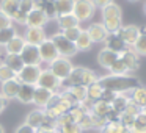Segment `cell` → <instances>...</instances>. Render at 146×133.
Listing matches in <instances>:
<instances>
[{
	"instance_id": "3",
	"label": "cell",
	"mask_w": 146,
	"mask_h": 133,
	"mask_svg": "<svg viewBox=\"0 0 146 133\" xmlns=\"http://www.w3.org/2000/svg\"><path fill=\"white\" fill-rule=\"evenodd\" d=\"M52 42H54V45L57 47L58 50V55L63 58H72L74 55L77 53V49H76V44L74 42H71L69 39H66L61 33H57V35L52 36Z\"/></svg>"
},
{
	"instance_id": "32",
	"label": "cell",
	"mask_w": 146,
	"mask_h": 133,
	"mask_svg": "<svg viewBox=\"0 0 146 133\" xmlns=\"http://www.w3.org/2000/svg\"><path fill=\"white\" fill-rule=\"evenodd\" d=\"M91 45H93V42H91V39H90L88 33H86V30H82L80 35H79V38H77V41H76L77 52L79 50H90Z\"/></svg>"
},
{
	"instance_id": "17",
	"label": "cell",
	"mask_w": 146,
	"mask_h": 133,
	"mask_svg": "<svg viewBox=\"0 0 146 133\" xmlns=\"http://www.w3.org/2000/svg\"><path fill=\"white\" fill-rule=\"evenodd\" d=\"M55 92L49 91V89H44V88H39L36 86L35 88V94H33V103L41 110V108H46L50 102V99L54 97Z\"/></svg>"
},
{
	"instance_id": "15",
	"label": "cell",
	"mask_w": 146,
	"mask_h": 133,
	"mask_svg": "<svg viewBox=\"0 0 146 133\" xmlns=\"http://www.w3.org/2000/svg\"><path fill=\"white\" fill-rule=\"evenodd\" d=\"M19 88H21V82L16 78L13 80H8V82L2 83V88H0V94L3 95L7 100H13V99L17 97V92H19Z\"/></svg>"
},
{
	"instance_id": "8",
	"label": "cell",
	"mask_w": 146,
	"mask_h": 133,
	"mask_svg": "<svg viewBox=\"0 0 146 133\" xmlns=\"http://www.w3.org/2000/svg\"><path fill=\"white\" fill-rule=\"evenodd\" d=\"M38 50H39V57H41V61H44V63H54L57 58H60V55H58V50L57 47L54 45V42H52V39H46L44 42H42L41 45H38Z\"/></svg>"
},
{
	"instance_id": "18",
	"label": "cell",
	"mask_w": 146,
	"mask_h": 133,
	"mask_svg": "<svg viewBox=\"0 0 146 133\" xmlns=\"http://www.w3.org/2000/svg\"><path fill=\"white\" fill-rule=\"evenodd\" d=\"M104 42H105V49H108V50L115 52V53H118V55H121L127 49V45L124 44L123 39H121L116 33H108L107 39H105Z\"/></svg>"
},
{
	"instance_id": "50",
	"label": "cell",
	"mask_w": 146,
	"mask_h": 133,
	"mask_svg": "<svg viewBox=\"0 0 146 133\" xmlns=\"http://www.w3.org/2000/svg\"><path fill=\"white\" fill-rule=\"evenodd\" d=\"M140 35H145L146 36V25H143V27H140Z\"/></svg>"
},
{
	"instance_id": "28",
	"label": "cell",
	"mask_w": 146,
	"mask_h": 133,
	"mask_svg": "<svg viewBox=\"0 0 146 133\" xmlns=\"http://www.w3.org/2000/svg\"><path fill=\"white\" fill-rule=\"evenodd\" d=\"M21 0H2L0 2V11H3L7 16H10L11 19L14 17V14L19 11Z\"/></svg>"
},
{
	"instance_id": "26",
	"label": "cell",
	"mask_w": 146,
	"mask_h": 133,
	"mask_svg": "<svg viewBox=\"0 0 146 133\" xmlns=\"http://www.w3.org/2000/svg\"><path fill=\"white\" fill-rule=\"evenodd\" d=\"M110 111H111V105L110 103H107V102H104V100H96V102H93L90 113L94 114V116H99V117H104L105 119Z\"/></svg>"
},
{
	"instance_id": "21",
	"label": "cell",
	"mask_w": 146,
	"mask_h": 133,
	"mask_svg": "<svg viewBox=\"0 0 146 133\" xmlns=\"http://www.w3.org/2000/svg\"><path fill=\"white\" fill-rule=\"evenodd\" d=\"M24 47H25V39L22 36L16 35L3 49H5V53H8V55H21Z\"/></svg>"
},
{
	"instance_id": "36",
	"label": "cell",
	"mask_w": 146,
	"mask_h": 133,
	"mask_svg": "<svg viewBox=\"0 0 146 133\" xmlns=\"http://www.w3.org/2000/svg\"><path fill=\"white\" fill-rule=\"evenodd\" d=\"M101 133H130L129 128H124L119 122H107Z\"/></svg>"
},
{
	"instance_id": "29",
	"label": "cell",
	"mask_w": 146,
	"mask_h": 133,
	"mask_svg": "<svg viewBox=\"0 0 146 133\" xmlns=\"http://www.w3.org/2000/svg\"><path fill=\"white\" fill-rule=\"evenodd\" d=\"M57 24L60 27L61 32L64 30H69V28H74V27H79V20L74 14H68V16H58L57 17Z\"/></svg>"
},
{
	"instance_id": "2",
	"label": "cell",
	"mask_w": 146,
	"mask_h": 133,
	"mask_svg": "<svg viewBox=\"0 0 146 133\" xmlns=\"http://www.w3.org/2000/svg\"><path fill=\"white\" fill-rule=\"evenodd\" d=\"M99 80V77L96 75L94 70L91 69H86V67H82V66H77V67H72L69 77L66 80V88L69 86H90L91 83H96Z\"/></svg>"
},
{
	"instance_id": "34",
	"label": "cell",
	"mask_w": 146,
	"mask_h": 133,
	"mask_svg": "<svg viewBox=\"0 0 146 133\" xmlns=\"http://www.w3.org/2000/svg\"><path fill=\"white\" fill-rule=\"evenodd\" d=\"M130 133H146V114L140 113L135 117V122L130 127Z\"/></svg>"
},
{
	"instance_id": "48",
	"label": "cell",
	"mask_w": 146,
	"mask_h": 133,
	"mask_svg": "<svg viewBox=\"0 0 146 133\" xmlns=\"http://www.w3.org/2000/svg\"><path fill=\"white\" fill-rule=\"evenodd\" d=\"M93 3H94V7L96 8H104V7H107V5H110V3H113V0H93Z\"/></svg>"
},
{
	"instance_id": "43",
	"label": "cell",
	"mask_w": 146,
	"mask_h": 133,
	"mask_svg": "<svg viewBox=\"0 0 146 133\" xmlns=\"http://www.w3.org/2000/svg\"><path fill=\"white\" fill-rule=\"evenodd\" d=\"M13 27V19L10 16L3 13V11H0V30H7V28H11Z\"/></svg>"
},
{
	"instance_id": "35",
	"label": "cell",
	"mask_w": 146,
	"mask_h": 133,
	"mask_svg": "<svg viewBox=\"0 0 146 133\" xmlns=\"http://www.w3.org/2000/svg\"><path fill=\"white\" fill-rule=\"evenodd\" d=\"M127 102H129V97H126V94H116L115 100L111 102V110L116 111V113H119V114H123Z\"/></svg>"
},
{
	"instance_id": "11",
	"label": "cell",
	"mask_w": 146,
	"mask_h": 133,
	"mask_svg": "<svg viewBox=\"0 0 146 133\" xmlns=\"http://www.w3.org/2000/svg\"><path fill=\"white\" fill-rule=\"evenodd\" d=\"M116 35L123 39V42L127 45V47H132V45L137 42L138 36H140V30H138L137 25H123Z\"/></svg>"
},
{
	"instance_id": "23",
	"label": "cell",
	"mask_w": 146,
	"mask_h": 133,
	"mask_svg": "<svg viewBox=\"0 0 146 133\" xmlns=\"http://www.w3.org/2000/svg\"><path fill=\"white\" fill-rule=\"evenodd\" d=\"M102 20H110V19H123V11H121V7L113 3L107 5V7L102 8Z\"/></svg>"
},
{
	"instance_id": "31",
	"label": "cell",
	"mask_w": 146,
	"mask_h": 133,
	"mask_svg": "<svg viewBox=\"0 0 146 133\" xmlns=\"http://www.w3.org/2000/svg\"><path fill=\"white\" fill-rule=\"evenodd\" d=\"M66 89L71 92V95L74 97V100H76L77 103H83V102L88 99V92H86L85 86H69V88H66Z\"/></svg>"
},
{
	"instance_id": "20",
	"label": "cell",
	"mask_w": 146,
	"mask_h": 133,
	"mask_svg": "<svg viewBox=\"0 0 146 133\" xmlns=\"http://www.w3.org/2000/svg\"><path fill=\"white\" fill-rule=\"evenodd\" d=\"M46 120V113H44V110H33V111H30L29 114H27V117H25V122L24 124H27V125H30L32 128H39V127L42 125V122Z\"/></svg>"
},
{
	"instance_id": "6",
	"label": "cell",
	"mask_w": 146,
	"mask_h": 133,
	"mask_svg": "<svg viewBox=\"0 0 146 133\" xmlns=\"http://www.w3.org/2000/svg\"><path fill=\"white\" fill-rule=\"evenodd\" d=\"M36 86L49 89V91H52V92H57L58 89L61 88V82L49 69H41V75H39V78H38Z\"/></svg>"
},
{
	"instance_id": "37",
	"label": "cell",
	"mask_w": 146,
	"mask_h": 133,
	"mask_svg": "<svg viewBox=\"0 0 146 133\" xmlns=\"http://www.w3.org/2000/svg\"><path fill=\"white\" fill-rule=\"evenodd\" d=\"M132 49L135 50V53L138 57H146V36L145 35H140L137 42L132 45Z\"/></svg>"
},
{
	"instance_id": "33",
	"label": "cell",
	"mask_w": 146,
	"mask_h": 133,
	"mask_svg": "<svg viewBox=\"0 0 146 133\" xmlns=\"http://www.w3.org/2000/svg\"><path fill=\"white\" fill-rule=\"evenodd\" d=\"M86 92H88V99L91 102H96L102 97V92H104V88L99 85V82L91 83L90 86H86Z\"/></svg>"
},
{
	"instance_id": "51",
	"label": "cell",
	"mask_w": 146,
	"mask_h": 133,
	"mask_svg": "<svg viewBox=\"0 0 146 133\" xmlns=\"http://www.w3.org/2000/svg\"><path fill=\"white\" fill-rule=\"evenodd\" d=\"M0 133H5V128H3L2 125H0Z\"/></svg>"
},
{
	"instance_id": "44",
	"label": "cell",
	"mask_w": 146,
	"mask_h": 133,
	"mask_svg": "<svg viewBox=\"0 0 146 133\" xmlns=\"http://www.w3.org/2000/svg\"><path fill=\"white\" fill-rule=\"evenodd\" d=\"M77 125H79L80 128H82V132H83V130H90V128H93V124H91V114L86 113L85 116H83L82 119H80L79 122H77Z\"/></svg>"
},
{
	"instance_id": "52",
	"label": "cell",
	"mask_w": 146,
	"mask_h": 133,
	"mask_svg": "<svg viewBox=\"0 0 146 133\" xmlns=\"http://www.w3.org/2000/svg\"><path fill=\"white\" fill-rule=\"evenodd\" d=\"M141 113H145V114H146V107H143V108H141Z\"/></svg>"
},
{
	"instance_id": "5",
	"label": "cell",
	"mask_w": 146,
	"mask_h": 133,
	"mask_svg": "<svg viewBox=\"0 0 146 133\" xmlns=\"http://www.w3.org/2000/svg\"><path fill=\"white\" fill-rule=\"evenodd\" d=\"M94 11H96V7L93 3V0H76L72 14L77 17L79 22H85V20L91 19Z\"/></svg>"
},
{
	"instance_id": "7",
	"label": "cell",
	"mask_w": 146,
	"mask_h": 133,
	"mask_svg": "<svg viewBox=\"0 0 146 133\" xmlns=\"http://www.w3.org/2000/svg\"><path fill=\"white\" fill-rule=\"evenodd\" d=\"M39 75H41V67L39 66H24V69L21 70L16 77H17V80H19L21 83L36 86Z\"/></svg>"
},
{
	"instance_id": "16",
	"label": "cell",
	"mask_w": 146,
	"mask_h": 133,
	"mask_svg": "<svg viewBox=\"0 0 146 133\" xmlns=\"http://www.w3.org/2000/svg\"><path fill=\"white\" fill-rule=\"evenodd\" d=\"M35 8H36V0H21L19 11H17V13L14 14L13 22H17V24H25L27 14H29L32 10H35Z\"/></svg>"
},
{
	"instance_id": "27",
	"label": "cell",
	"mask_w": 146,
	"mask_h": 133,
	"mask_svg": "<svg viewBox=\"0 0 146 133\" xmlns=\"http://www.w3.org/2000/svg\"><path fill=\"white\" fill-rule=\"evenodd\" d=\"M36 8L41 10L49 19H57V10H55L54 0H36Z\"/></svg>"
},
{
	"instance_id": "47",
	"label": "cell",
	"mask_w": 146,
	"mask_h": 133,
	"mask_svg": "<svg viewBox=\"0 0 146 133\" xmlns=\"http://www.w3.org/2000/svg\"><path fill=\"white\" fill-rule=\"evenodd\" d=\"M14 133H36V130H35V128H32L30 125H27V124H22V125L17 127Z\"/></svg>"
},
{
	"instance_id": "42",
	"label": "cell",
	"mask_w": 146,
	"mask_h": 133,
	"mask_svg": "<svg viewBox=\"0 0 146 133\" xmlns=\"http://www.w3.org/2000/svg\"><path fill=\"white\" fill-rule=\"evenodd\" d=\"M80 32H82V28H80V27H74V28H69V30L61 32V35H63L66 39H69L71 42H74V44H76V41H77V38H79Z\"/></svg>"
},
{
	"instance_id": "53",
	"label": "cell",
	"mask_w": 146,
	"mask_h": 133,
	"mask_svg": "<svg viewBox=\"0 0 146 133\" xmlns=\"http://www.w3.org/2000/svg\"><path fill=\"white\" fill-rule=\"evenodd\" d=\"M143 11H145V14H146V2H145V5H143Z\"/></svg>"
},
{
	"instance_id": "46",
	"label": "cell",
	"mask_w": 146,
	"mask_h": 133,
	"mask_svg": "<svg viewBox=\"0 0 146 133\" xmlns=\"http://www.w3.org/2000/svg\"><path fill=\"white\" fill-rule=\"evenodd\" d=\"M133 122H135V117L129 116V114H121V117H119V124L124 127V128H129V130H130V127L133 125Z\"/></svg>"
},
{
	"instance_id": "39",
	"label": "cell",
	"mask_w": 146,
	"mask_h": 133,
	"mask_svg": "<svg viewBox=\"0 0 146 133\" xmlns=\"http://www.w3.org/2000/svg\"><path fill=\"white\" fill-rule=\"evenodd\" d=\"M16 78V74L10 69L5 63H0V83H5L8 80Z\"/></svg>"
},
{
	"instance_id": "38",
	"label": "cell",
	"mask_w": 146,
	"mask_h": 133,
	"mask_svg": "<svg viewBox=\"0 0 146 133\" xmlns=\"http://www.w3.org/2000/svg\"><path fill=\"white\" fill-rule=\"evenodd\" d=\"M14 36H16V30L13 27L7 28V30H0V47H5Z\"/></svg>"
},
{
	"instance_id": "4",
	"label": "cell",
	"mask_w": 146,
	"mask_h": 133,
	"mask_svg": "<svg viewBox=\"0 0 146 133\" xmlns=\"http://www.w3.org/2000/svg\"><path fill=\"white\" fill-rule=\"evenodd\" d=\"M72 67H74L72 63H71L68 58H63V57L57 58L54 63L49 64V70H50V72L54 74V75L57 77V78L60 80L61 83L68 80V77H69V74H71V70H72Z\"/></svg>"
},
{
	"instance_id": "30",
	"label": "cell",
	"mask_w": 146,
	"mask_h": 133,
	"mask_svg": "<svg viewBox=\"0 0 146 133\" xmlns=\"http://www.w3.org/2000/svg\"><path fill=\"white\" fill-rule=\"evenodd\" d=\"M132 94H130V100L133 102V103H137L140 108H143V107H146V88L145 86H137V88H133L132 91Z\"/></svg>"
},
{
	"instance_id": "41",
	"label": "cell",
	"mask_w": 146,
	"mask_h": 133,
	"mask_svg": "<svg viewBox=\"0 0 146 133\" xmlns=\"http://www.w3.org/2000/svg\"><path fill=\"white\" fill-rule=\"evenodd\" d=\"M140 113H141V108H140L137 103H133V102L129 99V102L126 103V108H124L123 114H129V116H132V117H137Z\"/></svg>"
},
{
	"instance_id": "49",
	"label": "cell",
	"mask_w": 146,
	"mask_h": 133,
	"mask_svg": "<svg viewBox=\"0 0 146 133\" xmlns=\"http://www.w3.org/2000/svg\"><path fill=\"white\" fill-rule=\"evenodd\" d=\"M7 107H8V100H7V99H5L2 94H0V114L3 113V110H5Z\"/></svg>"
},
{
	"instance_id": "14",
	"label": "cell",
	"mask_w": 146,
	"mask_h": 133,
	"mask_svg": "<svg viewBox=\"0 0 146 133\" xmlns=\"http://www.w3.org/2000/svg\"><path fill=\"white\" fill-rule=\"evenodd\" d=\"M86 33H88L91 42H104L108 36V32L105 30V27L102 25V22H94L86 28Z\"/></svg>"
},
{
	"instance_id": "22",
	"label": "cell",
	"mask_w": 146,
	"mask_h": 133,
	"mask_svg": "<svg viewBox=\"0 0 146 133\" xmlns=\"http://www.w3.org/2000/svg\"><path fill=\"white\" fill-rule=\"evenodd\" d=\"M35 88L36 86L33 85H25V83H21L19 92H17V100L24 105L33 103V94H35Z\"/></svg>"
},
{
	"instance_id": "40",
	"label": "cell",
	"mask_w": 146,
	"mask_h": 133,
	"mask_svg": "<svg viewBox=\"0 0 146 133\" xmlns=\"http://www.w3.org/2000/svg\"><path fill=\"white\" fill-rule=\"evenodd\" d=\"M108 70H110V75H126V74H129L127 69H126V66L123 64V61H121L119 58L115 61L113 66H111Z\"/></svg>"
},
{
	"instance_id": "19",
	"label": "cell",
	"mask_w": 146,
	"mask_h": 133,
	"mask_svg": "<svg viewBox=\"0 0 146 133\" xmlns=\"http://www.w3.org/2000/svg\"><path fill=\"white\" fill-rule=\"evenodd\" d=\"M119 58V55L118 53H115V52H111V50H108V49H102L101 52L98 53V63H99V66L101 67H104V69H110L111 66H113V63Z\"/></svg>"
},
{
	"instance_id": "10",
	"label": "cell",
	"mask_w": 146,
	"mask_h": 133,
	"mask_svg": "<svg viewBox=\"0 0 146 133\" xmlns=\"http://www.w3.org/2000/svg\"><path fill=\"white\" fill-rule=\"evenodd\" d=\"M119 60L123 61V64L126 66V69H127V72H129V74L138 70L140 60H138V55L135 53V50H133L132 47H127L126 50L119 55Z\"/></svg>"
},
{
	"instance_id": "24",
	"label": "cell",
	"mask_w": 146,
	"mask_h": 133,
	"mask_svg": "<svg viewBox=\"0 0 146 133\" xmlns=\"http://www.w3.org/2000/svg\"><path fill=\"white\" fill-rule=\"evenodd\" d=\"M3 63L7 64V66L10 67V69L16 74V75L24 69V66H25V64H24V61H22V58H21V55H8V53H5Z\"/></svg>"
},
{
	"instance_id": "45",
	"label": "cell",
	"mask_w": 146,
	"mask_h": 133,
	"mask_svg": "<svg viewBox=\"0 0 146 133\" xmlns=\"http://www.w3.org/2000/svg\"><path fill=\"white\" fill-rule=\"evenodd\" d=\"M58 133H82V128H80L77 124H68L64 127H60L58 128Z\"/></svg>"
},
{
	"instance_id": "9",
	"label": "cell",
	"mask_w": 146,
	"mask_h": 133,
	"mask_svg": "<svg viewBox=\"0 0 146 133\" xmlns=\"http://www.w3.org/2000/svg\"><path fill=\"white\" fill-rule=\"evenodd\" d=\"M24 39H25V44H30V45H41L42 42L47 39V36H46V32L44 28H35V27H27L25 33H24L22 36Z\"/></svg>"
},
{
	"instance_id": "54",
	"label": "cell",
	"mask_w": 146,
	"mask_h": 133,
	"mask_svg": "<svg viewBox=\"0 0 146 133\" xmlns=\"http://www.w3.org/2000/svg\"><path fill=\"white\" fill-rule=\"evenodd\" d=\"M127 2H138V0H127Z\"/></svg>"
},
{
	"instance_id": "1",
	"label": "cell",
	"mask_w": 146,
	"mask_h": 133,
	"mask_svg": "<svg viewBox=\"0 0 146 133\" xmlns=\"http://www.w3.org/2000/svg\"><path fill=\"white\" fill-rule=\"evenodd\" d=\"M99 85L107 91H111L115 94H126L132 91L133 88L140 86V82L137 77L126 74V75H107L98 80Z\"/></svg>"
},
{
	"instance_id": "12",
	"label": "cell",
	"mask_w": 146,
	"mask_h": 133,
	"mask_svg": "<svg viewBox=\"0 0 146 133\" xmlns=\"http://www.w3.org/2000/svg\"><path fill=\"white\" fill-rule=\"evenodd\" d=\"M21 58H22L25 66H39L42 63L38 47L36 45H30V44H25L22 53H21Z\"/></svg>"
},
{
	"instance_id": "13",
	"label": "cell",
	"mask_w": 146,
	"mask_h": 133,
	"mask_svg": "<svg viewBox=\"0 0 146 133\" xmlns=\"http://www.w3.org/2000/svg\"><path fill=\"white\" fill-rule=\"evenodd\" d=\"M49 22V17L42 13L41 10L35 8L32 10L29 14H27V19H25V25L27 27H35V28H44V25Z\"/></svg>"
},
{
	"instance_id": "55",
	"label": "cell",
	"mask_w": 146,
	"mask_h": 133,
	"mask_svg": "<svg viewBox=\"0 0 146 133\" xmlns=\"http://www.w3.org/2000/svg\"><path fill=\"white\" fill-rule=\"evenodd\" d=\"M54 133H58V130H57V132H54Z\"/></svg>"
},
{
	"instance_id": "25",
	"label": "cell",
	"mask_w": 146,
	"mask_h": 133,
	"mask_svg": "<svg viewBox=\"0 0 146 133\" xmlns=\"http://www.w3.org/2000/svg\"><path fill=\"white\" fill-rule=\"evenodd\" d=\"M55 10H57V17L58 16H68L72 14L76 0H54Z\"/></svg>"
}]
</instances>
